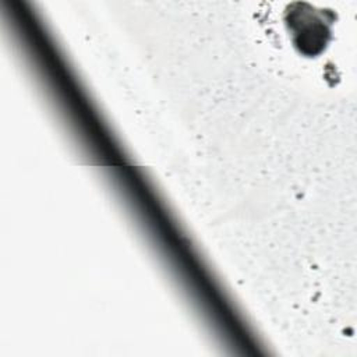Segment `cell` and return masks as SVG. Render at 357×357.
I'll list each match as a JSON object with an SVG mask.
<instances>
[{
	"label": "cell",
	"mask_w": 357,
	"mask_h": 357,
	"mask_svg": "<svg viewBox=\"0 0 357 357\" xmlns=\"http://www.w3.org/2000/svg\"><path fill=\"white\" fill-rule=\"evenodd\" d=\"M294 46L307 56L318 54L328 40V26L312 11H293L287 18Z\"/></svg>",
	"instance_id": "1"
}]
</instances>
